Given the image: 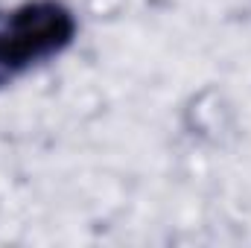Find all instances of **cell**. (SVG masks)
I'll return each instance as SVG.
<instances>
[{
    "mask_svg": "<svg viewBox=\"0 0 251 248\" xmlns=\"http://www.w3.org/2000/svg\"><path fill=\"white\" fill-rule=\"evenodd\" d=\"M76 35V18L59 0L0 9V88L29 67L59 56Z\"/></svg>",
    "mask_w": 251,
    "mask_h": 248,
    "instance_id": "1",
    "label": "cell"
}]
</instances>
